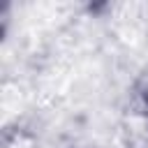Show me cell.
<instances>
[{
    "mask_svg": "<svg viewBox=\"0 0 148 148\" xmlns=\"http://www.w3.org/2000/svg\"><path fill=\"white\" fill-rule=\"evenodd\" d=\"M146 109H148V90H146Z\"/></svg>",
    "mask_w": 148,
    "mask_h": 148,
    "instance_id": "cell-1",
    "label": "cell"
}]
</instances>
